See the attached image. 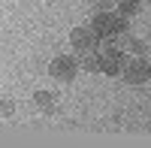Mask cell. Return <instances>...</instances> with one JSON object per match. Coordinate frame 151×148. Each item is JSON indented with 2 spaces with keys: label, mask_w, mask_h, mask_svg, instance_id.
I'll return each mask as SVG.
<instances>
[{
  "label": "cell",
  "mask_w": 151,
  "mask_h": 148,
  "mask_svg": "<svg viewBox=\"0 0 151 148\" xmlns=\"http://www.w3.org/2000/svg\"><path fill=\"white\" fill-rule=\"evenodd\" d=\"M12 112H15V103H12V100L0 103V115H3V118H12Z\"/></svg>",
  "instance_id": "9"
},
{
  "label": "cell",
  "mask_w": 151,
  "mask_h": 148,
  "mask_svg": "<svg viewBox=\"0 0 151 148\" xmlns=\"http://www.w3.org/2000/svg\"><path fill=\"white\" fill-rule=\"evenodd\" d=\"M124 82L127 85H145L151 79V64H148V57L145 55H136L133 60H127V67H124Z\"/></svg>",
  "instance_id": "3"
},
{
  "label": "cell",
  "mask_w": 151,
  "mask_h": 148,
  "mask_svg": "<svg viewBox=\"0 0 151 148\" xmlns=\"http://www.w3.org/2000/svg\"><path fill=\"white\" fill-rule=\"evenodd\" d=\"M33 106L40 109L42 115H55V109H58V97L52 91H36L33 94Z\"/></svg>",
  "instance_id": "5"
},
{
  "label": "cell",
  "mask_w": 151,
  "mask_h": 148,
  "mask_svg": "<svg viewBox=\"0 0 151 148\" xmlns=\"http://www.w3.org/2000/svg\"><path fill=\"white\" fill-rule=\"evenodd\" d=\"M79 73H82V64H79V55H58L55 60H52V64H48V76H52V79H58V82H73L76 76H79Z\"/></svg>",
  "instance_id": "1"
},
{
  "label": "cell",
  "mask_w": 151,
  "mask_h": 148,
  "mask_svg": "<svg viewBox=\"0 0 151 148\" xmlns=\"http://www.w3.org/2000/svg\"><path fill=\"white\" fill-rule=\"evenodd\" d=\"M97 42H100V36L94 33L91 24H79V27H73V30H70V45H73V52H76V55L94 52Z\"/></svg>",
  "instance_id": "2"
},
{
  "label": "cell",
  "mask_w": 151,
  "mask_h": 148,
  "mask_svg": "<svg viewBox=\"0 0 151 148\" xmlns=\"http://www.w3.org/2000/svg\"><path fill=\"white\" fill-rule=\"evenodd\" d=\"M124 67H127V55H124V52H118V55H106V57H103V73H106V76H112V79L121 76Z\"/></svg>",
  "instance_id": "4"
},
{
  "label": "cell",
  "mask_w": 151,
  "mask_h": 148,
  "mask_svg": "<svg viewBox=\"0 0 151 148\" xmlns=\"http://www.w3.org/2000/svg\"><path fill=\"white\" fill-rule=\"evenodd\" d=\"M79 64H82V73H103V55L97 52H85L79 55Z\"/></svg>",
  "instance_id": "6"
},
{
  "label": "cell",
  "mask_w": 151,
  "mask_h": 148,
  "mask_svg": "<svg viewBox=\"0 0 151 148\" xmlns=\"http://www.w3.org/2000/svg\"><path fill=\"white\" fill-rule=\"evenodd\" d=\"M85 3L94 9H112V0H85Z\"/></svg>",
  "instance_id": "10"
},
{
  "label": "cell",
  "mask_w": 151,
  "mask_h": 148,
  "mask_svg": "<svg viewBox=\"0 0 151 148\" xmlns=\"http://www.w3.org/2000/svg\"><path fill=\"white\" fill-rule=\"evenodd\" d=\"M97 52L106 57V55H118V52H124V45H121L118 36H103V40L97 42Z\"/></svg>",
  "instance_id": "7"
},
{
  "label": "cell",
  "mask_w": 151,
  "mask_h": 148,
  "mask_svg": "<svg viewBox=\"0 0 151 148\" xmlns=\"http://www.w3.org/2000/svg\"><path fill=\"white\" fill-rule=\"evenodd\" d=\"M142 9H145V0H118V12H121V15H127V18L139 15Z\"/></svg>",
  "instance_id": "8"
}]
</instances>
